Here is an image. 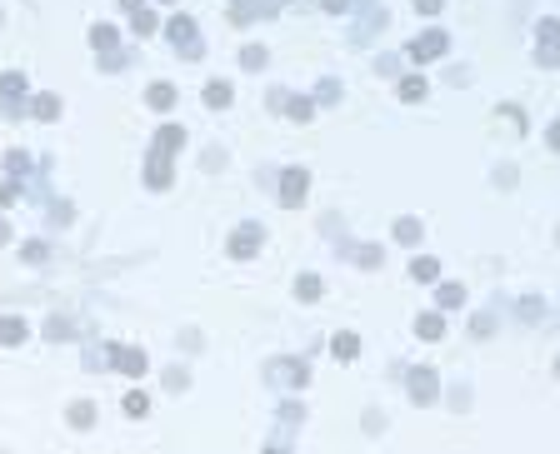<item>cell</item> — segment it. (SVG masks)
Wrapping results in <instances>:
<instances>
[{
  "label": "cell",
  "instance_id": "1",
  "mask_svg": "<svg viewBox=\"0 0 560 454\" xmlns=\"http://www.w3.org/2000/svg\"><path fill=\"white\" fill-rule=\"evenodd\" d=\"M170 155H176V150H165V145L150 150V160H145V185L150 190H165L170 185Z\"/></svg>",
  "mask_w": 560,
  "mask_h": 454
},
{
  "label": "cell",
  "instance_id": "2",
  "mask_svg": "<svg viewBox=\"0 0 560 454\" xmlns=\"http://www.w3.org/2000/svg\"><path fill=\"white\" fill-rule=\"evenodd\" d=\"M445 50H450L445 30H425L420 40H411V60H420V65H425V60H440Z\"/></svg>",
  "mask_w": 560,
  "mask_h": 454
},
{
  "label": "cell",
  "instance_id": "3",
  "mask_svg": "<svg viewBox=\"0 0 560 454\" xmlns=\"http://www.w3.org/2000/svg\"><path fill=\"white\" fill-rule=\"evenodd\" d=\"M165 35H170V46H180L185 55H196V46H200V30H196V20H190V15H176Z\"/></svg>",
  "mask_w": 560,
  "mask_h": 454
},
{
  "label": "cell",
  "instance_id": "4",
  "mask_svg": "<svg viewBox=\"0 0 560 454\" xmlns=\"http://www.w3.org/2000/svg\"><path fill=\"white\" fill-rule=\"evenodd\" d=\"M306 185H310V175H306V170H286V175H280V205H286V210H295L300 200H306Z\"/></svg>",
  "mask_w": 560,
  "mask_h": 454
},
{
  "label": "cell",
  "instance_id": "5",
  "mask_svg": "<svg viewBox=\"0 0 560 454\" xmlns=\"http://www.w3.org/2000/svg\"><path fill=\"white\" fill-rule=\"evenodd\" d=\"M255 250H261V225H241L230 235V255H241V259H250Z\"/></svg>",
  "mask_w": 560,
  "mask_h": 454
},
{
  "label": "cell",
  "instance_id": "6",
  "mask_svg": "<svg viewBox=\"0 0 560 454\" xmlns=\"http://www.w3.org/2000/svg\"><path fill=\"white\" fill-rule=\"evenodd\" d=\"M411 395L420 399V404H430L440 395V379H436V370H411Z\"/></svg>",
  "mask_w": 560,
  "mask_h": 454
},
{
  "label": "cell",
  "instance_id": "7",
  "mask_svg": "<svg viewBox=\"0 0 560 454\" xmlns=\"http://www.w3.org/2000/svg\"><path fill=\"white\" fill-rule=\"evenodd\" d=\"M111 359H115V370H120V375H131V379H140V375H145V355H140V350H111Z\"/></svg>",
  "mask_w": 560,
  "mask_h": 454
},
{
  "label": "cell",
  "instance_id": "8",
  "mask_svg": "<svg viewBox=\"0 0 560 454\" xmlns=\"http://www.w3.org/2000/svg\"><path fill=\"white\" fill-rule=\"evenodd\" d=\"M275 110H286L290 120H310V110H315V105H310L306 95H275Z\"/></svg>",
  "mask_w": 560,
  "mask_h": 454
},
{
  "label": "cell",
  "instance_id": "9",
  "mask_svg": "<svg viewBox=\"0 0 560 454\" xmlns=\"http://www.w3.org/2000/svg\"><path fill=\"white\" fill-rule=\"evenodd\" d=\"M145 100H150V105H156V110H170V105H176V85H165V80H156V85H150V90H145Z\"/></svg>",
  "mask_w": 560,
  "mask_h": 454
},
{
  "label": "cell",
  "instance_id": "10",
  "mask_svg": "<svg viewBox=\"0 0 560 454\" xmlns=\"http://www.w3.org/2000/svg\"><path fill=\"white\" fill-rule=\"evenodd\" d=\"M275 375L286 379V384H295V389H306V379H310V375H306V364H295V359H280V364H275Z\"/></svg>",
  "mask_w": 560,
  "mask_h": 454
},
{
  "label": "cell",
  "instance_id": "11",
  "mask_svg": "<svg viewBox=\"0 0 560 454\" xmlns=\"http://www.w3.org/2000/svg\"><path fill=\"white\" fill-rule=\"evenodd\" d=\"M416 335H420V339H430V344H436V339L445 335V319H440V315H420V319H416Z\"/></svg>",
  "mask_w": 560,
  "mask_h": 454
},
{
  "label": "cell",
  "instance_id": "12",
  "mask_svg": "<svg viewBox=\"0 0 560 454\" xmlns=\"http://www.w3.org/2000/svg\"><path fill=\"white\" fill-rule=\"evenodd\" d=\"M205 105H210V110H225V105H230V85L225 80H210L205 85Z\"/></svg>",
  "mask_w": 560,
  "mask_h": 454
},
{
  "label": "cell",
  "instance_id": "13",
  "mask_svg": "<svg viewBox=\"0 0 560 454\" xmlns=\"http://www.w3.org/2000/svg\"><path fill=\"white\" fill-rule=\"evenodd\" d=\"M0 95H6L10 105H20V95H26V75H15V70L0 75Z\"/></svg>",
  "mask_w": 560,
  "mask_h": 454
},
{
  "label": "cell",
  "instance_id": "14",
  "mask_svg": "<svg viewBox=\"0 0 560 454\" xmlns=\"http://www.w3.org/2000/svg\"><path fill=\"white\" fill-rule=\"evenodd\" d=\"M91 46H95V50H115V46H120L115 26H95V30H91Z\"/></svg>",
  "mask_w": 560,
  "mask_h": 454
},
{
  "label": "cell",
  "instance_id": "15",
  "mask_svg": "<svg viewBox=\"0 0 560 454\" xmlns=\"http://www.w3.org/2000/svg\"><path fill=\"white\" fill-rule=\"evenodd\" d=\"M295 295H300V299H320V295H326V285H320L315 275H300V279H295Z\"/></svg>",
  "mask_w": 560,
  "mask_h": 454
},
{
  "label": "cell",
  "instance_id": "16",
  "mask_svg": "<svg viewBox=\"0 0 560 454\" xmlns=\"http://www.w3.org/2000/svg\"><path fill=\"white\" fill-rule=\"evenodd\" d=\"M30 115H35V120H55V115H60V100H55V95H40V100L30 105Z\"/></svg>",
  "mask_w": 560,
  "mask_h": 454
},
{
  "label": "cell",
  "instance_id": "17",
  "mask_svg": "<svg viewBox=\"0 0 560 454\" xmlns=\"http://www.w3.org/2000/svg\"><path fill=\"white\" fill-rule=\"evenodd\" d=\"M360 355V339L355 335H335V359H355Z\"/></svg>",
  "mask_w": 560,
  "mask_h": 454
},
{
  "label": "cell",
  "instance_id": "18",
  "mask_svg": "<svg viewBox=\"0 0 560 454\" xmlns=\"http://www.w3.org/2000/svg\"><path fill=\"white\" fill-rule=\"evenodd\" d=\"M265 55H270L265 46H245V50H241V65H245V70H261V65H265Z\"/></svg>",
  "mask_w": 560,
  "mask_h": 454
},
{
  "label": "cell",
  "instance_id": "19",
  "mask_svg": "<svg viewBox=\"0 0 560 454\" xmlns=\"http://www.w3.org/2000/svg\"><path fill=\"white\" fill-rule=\"evenodd\" d=\"M156 145H165V150H180V145H185V130H180V125H165Z\"/></svg>",
  "mask_w": 560,
  "mask_h": 454
},
{
  "label": "cell",
  "instance_id": "20",
  "mask_svg": "<svg viewBox=\"0 0 560 454\" xmlns=\"http://www.w3.org/2000/svg\"><path fill=\"white\" fill-rule=\"evenodd\" d=\"M395 240H400V245H416V240H420V225H416V220H395Z\"/></svg>",
  "mask_w": 560,
  "mask_h": 454
},
{
  "label": "cell",
  "instance_id": "21",
  "mask_svg": "<svg viewBox=\"0 0 560 454\" xmlns=\"http://www.w3.org/2000/svg\"><path fill=\"white\" fill-rule=\"evenodd\" d=\"M436 299H440L445 310H456V305H465V290H460V285H440V295H436Z\"/></svg>",
  "mask_w": 560,
  "mask_h": 454
},
{
  "label": "cell",
  "instance_id": "22",
  "mask_svg": "<svg viewBox=\"0 0 560 454\" xmlns=\"http://www.w3.org/2000/svg\"><path fill=\"white\" fill-rule=\"evenodd\" d=\"M131 26H136V35H156V15H150V10L140 6V10L131 15Z\"/></svg>",
  "mask_w": 560,
  "mask_h": 454
},
{
  "label": "cell",
  "instance_id": "23",
  "mask_svg": "<svg viewBox=\"0 0 560 454\" xmlns=\"http://www.w3.org/2000/svg\"><path fill=\"white\" fill-rule=\"evenodd\" d=\"M411 275H416V279H436V275H440V259H430V255H425V259H416Z\"/></svg>",
  "mask_w": 560,
  "mask_h": 454
},
{
  "label": "cell",
  "instance_id": "24",
  "mask_svg": "<svg viewBox=\"0 0 560 454\" xmlns=\"http://www.w3.org/2000/svg\"><path fill=\"white\" fill-rule=\"evenodd\" d=\"M420 95H425V80H420V75L400 80V100H420Z\"/></svg>",
  "mask_w": 560,
  "mask_h": 454
},
{
  "label": "cell",
  "instance_id": "25",
  "mask_svg": "<svg viewBox=\"0 0 560 454\" xmlns=\"http://www.w3.org/2000/svg\"><path fill=\"white\" fill-rule=\"evenodd\" d=\"M535 60H541L545 70H550V65H560V50H555V40H541V50H535Z\"/></svg>",
  "mask_w": 560,
  "mask_h": 454
},
{
  "label": "cell",
  "instance_id": "26",
  "mask_svg": "<svg viewBox=\"0 0 560 454\" xmlns=\"http://www.w3.org/2000/svg\"><path fill=\"white\" fill-rule=\"evenodd\" d=\"M145 409H150V399H145V395H125V415H136V420H140Z\"/></svg>",
  "mask_w": 560,
  "mask_h": 454
},
{
  "label": "cell",
  "instance_id": "27",
  "mask_svg": "<svg viewBox=\"0 0 560 454\" xmlns=\"http://www.w3.org/2000/svg\"><path fill=\"white\" fill-rule=\"evenodd\" d=\"M71 420H75L80 429H91V420H95V409H91V404H75V409H71Z\"/></svg>",
  "mask_w": 560,
  "mask_h": 454
},
{
  "label": "cell",
  "instance_id": "28",
  "mask_svg": "<svg viewBox=\"0 0 560 454\" xmlns=\"http://www.w3.org/2000/svg\"><path fill=\"white\" fill-rule=\"evenodd\" d=\"M355 259H360V265H371V270H375V265H380V250H375V245H360V250H355Z\"/></svg>",
  "mask_w": 560,
  "mask_h": 454
},
{
  "label": "cell",
  "instance_id": "29",
  "mask_svg": "<svg viewBox=\"0 0 560 454\" xmlns=\"http://www.w3.org/2000/svg\"><path fill=\"white\" fill-rule=\"evenodd\" d=\"M541 40H560V20H555V15L541 20Z\"/></svg>",
  "mask_w": 560,
  "mask_h": 454
},
{
  "label": "cell",
  "instance_id": "30",
  "mask_svg": "<svg viewBox=\"0 0 560 454\" xmlns=\"http://www.w3.org/2000/svg\"><path fill=\"white\" fill-rule=\"evenodd\" d=\"M46 255H50V250L40 245V240H30V245H26V259H30V265H40V259H46Z\"/></svg>",
  "mask_w": 560,
  "mask_h": 454
},
{
  "label": "cell",
  "instance_id": "31",
  "mask_svg": "<svg viewBox=\"0 0 560 454\" xmlns=\"http://www.w3.org/2000/svg\"><path fill=\"white\" fill-rule=\"evenodd\" d=\"M346 6H351V0H320V10H330V15H340Z\"/></svg>",
  "mask_w": 560,
  "mask_h": 454
},
{
  "label": "cell",
  "instance_id": "32",
  "mask_svg": "<svg viewBox=\"0 0 560 454\" xmlns=\"http://www.w3.org/2000/svg\"><path fill=\"white\" fill-rule=\"evenodd\" d=\"M420 6V15H440V0H416Z\"/></svg>",
  "mask_w": 560,
  "mask_h": 454
},
{
  "label": "cell",
  "instance_id": "33",
  "mask_svg": "<svg viewBox=\"0 0 560 454\" xmlns=\"http://www.w3.org/2000/svg\"><path fill=\"white\" fill-rule=\"evenodd\" d=\"M550 150H560V120L550 125Z\"/></svg>",
  "mask_w": 560,
  "mask_h": 454
},
{
  "label": "cell",
  "instance_id": "34",
  "mask_svg": "<svg viewBox=\"0 0 560 454\" xmlns=\"http://www.w3.org/2000/svg\"><path fill=\"white\" fill-rule=\"evenodd\" d=\"M6 240H10V225H6V220H0V245H6Z\"/></svg>",
  "mask_w": 560,
  "mask_h": 454
},
{
  "label": "cell",
  "instance_id": "35",
  "mask_svg": "<svg viewBox=\"0 0 560 454\" xmlns=\"http://www.w3.org/2000/svg\"><path fill=\"white\" fill-rule=\"evenodd\" d=\"M120 6H125V10H131V15H136V10H140V0H120Z\"/></svg>",
  "mask_w": 560,
  "mask_h": 454
},
{
  "label": "cell",
  "instance_id": "36",
  "mask_svg": "<svg viewBox=\"0 0 560 454\" xmlns=\"http://www.w3.org/2000/svg\"><path fill=\"white\" fill-rule=\"evenodd\" d=\"M270 6H286V0H270Z\"/></svg>",
  "mask_w": 560,
  "mask_h": 454
},
{
  "label": "cell",
  "instance_id": "37",
  "mask_svg": "<svg viewBox=\"0 0 560 454\" xmlns=\"http://www.w3.org/2000/svg\"><path fill=\"white\" fill-rule=\"evenodd\" d=\"M555 370H560V359H555Z\"/></svg>",
  "mask_w": 560,
  "mask_h": 454
}]
</instances>
